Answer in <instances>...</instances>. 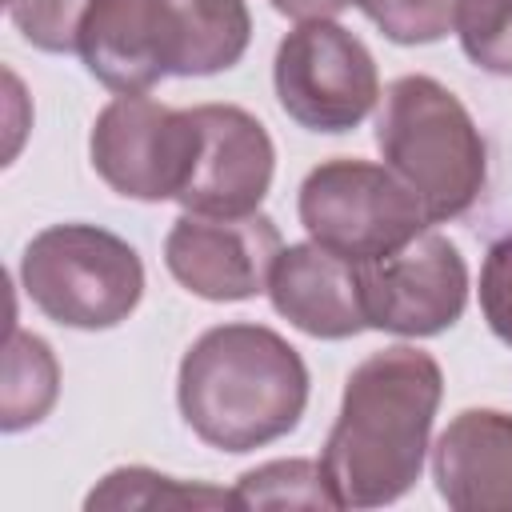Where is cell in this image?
Segmentation results:
<instances>
[{
	"instance_id": "cell-3",
	"label": "cell",
	"mask_w": 512,
	"mask_h": 512,
	"mask_svg": "<svg viewBox=\"0 0 512 512\" xmlns=\"http://www.w3.org/2000/svg\"><path fill=\"white\" fill-rule=\"evenodd\" d=\"M376 144L428 220H452L480 196L484 140L468 108L432 76H404L388 88Z\"/></svg>"
},
{
	"instance_id": "cell-2",
	"label": "cell",
	"mask_w": 512,
	"mask_h": 512,
	"mask_svg": "<svg viewBox=\"0 0 512 512\" xmlns=\"http://www.w3.org/2000/svg\"><path fill=\"white\" fill-rule=\"evenodd\" d=\"M176 400L204 444L220 452H248L300 424L308 404V368L272 328L220 324L184 352Z\"/></svg>"
},
{
	"instance_id": "cell-16",
	"label": "cell",
	"mask_w": 512,
	"mask_h": 512,
	"mask_svg": "<svg viewBox=\"0 0 512 512\" xmlns=\"http://www.w3.org/2000/svg\"><path fill=\"white\" fill-rule=\"evenodd\" d=\"M88 508H240L236 488L184 484L148 468H116L108 472L84 500Z\"/></svg>"
},
{
	"instance_id": "cell-20",
	"label": "cell",
	"mask_w": 512,
	"mask_h": 512,
	"mask_svg": "<svg viewBox=\"0 0 512 512\" xmlns=\"http://www.w3.org/2000/svg\"><path fill=\"white\" fill-rule=\"evenodd\" d=\"M92 0H8V16L20 36L44 52H72Z\"/></svg>"
},
{
	"instance_id": "cell-10",
	"label": "cell",
	"mask_w": 512,
	"mask_h": 512,
	"mask_svg": "<svg viewBox=\"0 0 512 512\" xmlns=\"http://www.w3.org/2000/svg\"><path fill=\"white\" fill-rule=\"evenodd\" d=\"M76 52L120 96L148 92L164 76H184V32L172 0H92Z\"/></svg>"
},
{
	"instance_id": "cell-19",
	"label": "cell",
	"mask_w": 512,
	"mask_h": 512,
	"mask_svg": "<svg viewBox=\"0 0 512 512\" xmlns=\"http://www.w3.org/2000/svg\"><path fill=\"white\" fill-rule=\"evenodd\" d=\"M396 44H432L456 24V0H356Z\"/></svg>"
},
{
	"instance_id": "cell-12",
	"label": "cell",
	"mask_w": 512,
	"mask_h": 512,
	"mask_svg": "<svg viewBox=\"0 0 512 512\" xmlns=\"http://www.w3.org/2000/svg\"><path fill=\"white\" fill-rule=\"evenodd\" d=\"M268 296L280 316L320 340H344L368 328L360 296V264L340 260L320 244H292L276 256Z\"/></svg>"
},
{
	"instance_id": "cell-17",
	"label": "cell",
	"mask_w": 512,
	"mask_h": 512,
	"mask_svg": "<svg viewBox=\"0 0 512 512\" xmlns=\"http://www.w3.org/2000/svg\"><path fill=\"white\" fill-rule=\"evenodd\" d=\"M240 508H340L320 464L312 460H272L240 476Z\"/></svg>"
},
{
	"instance_id": "cell-18",
	"label": "cell",
	"mask_w": 512,
	"mask_h": 512,
	"mask_svg": "<svg viewBox=\"0 0 512 512\" xmlns=\"http://www.w3.org/2000/svg\"><path fill=\"white\" fill-rule=\"evenodd\" d=\"M452 28L472 64L512 76V0H456Z\"/></svg>"
},
{
	"instance_id": "cell-11",
	"label": "cell",
	"mask_w": 512,
	"mask_h": 512,
	"mask_svg": "<svg viewBox=\"0 0 512 512\" xmlns=\"http://www.w3.org/2000/svg\"><path fill=\"white\" fill-rule=\"evenodd\" d=\"M196 160L180 188V204L204 216H248L272 184V140L256 116L236 104H200Z\"/></svg>"
},
{
	"instance_id": "cell-9",
	"label": "cell",
	"mask_w": 512,
	"mask_h": 512,
	"mask_svg": "<svg viewBox=\"0 0 512 512\" xmlns=\"http://www.w3.org/2000/svg\"><path fill=\"white\" fill-rule=\"evenodd\" d=\"M284 252L280 232L268 216H204L184 212L168 240V272L204 300H248L268 288L272 264Z\"/></svg>"
},
{
	"instance_id": "cell-22",
	"label": "cell",
	"mask_w": 512,
	"mask_h": 512,
	"mask_svg": "<svg viewBox=\"0 0 512 512\" xmlns=\"http://www.w3.org/2000/svg\"><path fill=\"white\" fill-rule=\"evenodd\" d=\"M272 4H276V8H284V4H288V0H272Z\"/></svg>"
},
{
	"instance_id": "cell-14",
	"label": "cell",
	"mask_w": 512,
	"mask_h": 512,
	"mask_svg": "<svg viewBox=\"0 0 512 512\" xmlns=\"http://www.w3.org/2000/svg\"><path fill=\"white\" fill-rule=\"evenodd\" d=\"M184 32V76H212L232 68L248 48L244 0H172Z\"/></svg>"
},
{
	"instance_id": "cell-5",
	"label": "cell",
	"mask_w": 512,
	"mask_h": 512,
	"mask_svg": "<svg viewBox=\"0 0 512 512\" xmlns=\"http://www.w3.org/2000/svg\"><path fill=\"white\" fill-rule=\"evenodd\" d=\"M300 224L312 244L348 264H372L412 244L428 220L420 196L384 164L328 160L300 188Z\"/></svg>"
},
{
	"instance_id": "cell-21",
	"label": "cell",
	"mask_w": 512,
	"mask_h": 512,
	"mask_svg": "<svg viewBox=\"0 0 512 512\" xmlns=\"http://www.w3.org/2000/svg\"><path fill=\"white\" fill-rule=\"evenodd\" d=\"M480 308L488 328L512 344V236L488 248L484 272H480Z\"/></svg>"
},
{
	"instance_id": "cell-1",
	"label": "cell",
	"mask_w": 512,
	"mask_h": 512,
	"mask_svg": "<svg viewBox=\"0 0 512 512\" xmlns=\"http://www.w3.org/2000/svg\"><path fill=\"white\" fill-rule=\"evenodd\" d=\"M440 392V364L408 344L368 356L348 376L320 456L340 508H376L416 484Z\"/></svg>"
},
{
	"instance_id": "cell-13",
	"label": "cell",
	"mask_w": 512,
	"mask_h": 512,
	"mask_svg": "<svg viewBox=\"0 0 512 512\" xmlns=\"http://www.w3.org/2000/svg\"><path fill=\"white\" fill-rule=\"evenodd\" d=\"M432 476L448 508L512 512V416L460 412L432 448Z\"/></svg>"
},
{
	"instance_id": "cell-15",
	"label": "cell",
	"mask_w": 512,
	"mask_h": 512,
	"mask_svg": "<svg viewBox=\"0 0 512 512\" xmlns=\"http://www.w3.org/2000/svg\"><path fill=\"white\" fill-rule=\"evenodd\" d=\"M56 384H60V372H56L52 348L32 332L12 328L4 348V396H0L4 432H20L44 420L48 408L56 404Z\"/></svg>"
},
{
	"instance_id": "cell-7",
	"label": "cell",
	"mask_w": 512,
	"mask_h": 512,
	"mask_svg": "<svg viewBox=\"0 0 512 512\" xmlns=\"http://www.w3.org/2000/svg\"><path fill=\"white\" fill-rule=\"evenodd\" d=\"M92 168L132 200H176L196 160V116L136 96H116L92 124Z\"/></svg>"
},
{
	"instance_id": "cell-6",
	"label": "cell",
	"mask_w": 512,
	"mask_h": 512,
	"mask_svg": "<svg viewBox=\"0 0 512 512\" xmlns=\"http://www.w3.org/2000/svg\"><path fill=\"white\" fill-rule=\"evenodd\" d=\"M276 96L280 108L312 132L356 128L380 96L376 64L368 48L332 20L296 24L276 48Z\"/></svg>"
},
{
	"instance_id": "cell-8",
	"label": "cell",
	"mask_w": 512,
	"mask_h": 512,
	"mask_svg": "<svg viewBox=\"0 0 512 512\" xmlns=\"http://www.w3.org/2000/svg\"><path fill=\"white\" fill-rule=\"evenodd\" d=\"M360 296L368 328L432 336L460 320L468 300V268L452 240L420 232L400 252L360 264Z\"/></svg>"
},
{
	"instance_id": "cell-4",
	"label": "cell",
	"mask_w": 512,
	"mask_h": 512,
	"mask_svg": "<svg viewBox=\"0 0 512 512\" xmlns=\"http://www.w3.org/2000/svg\"><path fill=\"white\" fill-rule=\"evenodd\" d=\"M20 280L28 300L64 328H112L144 292V264L132 244L96 224H52L24 248Z\"/></svg>"
}]
</instances>
